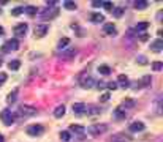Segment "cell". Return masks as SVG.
Instances as JSON below:
<instances>
[{
    "mask_svg": "<svg viewBox=\"0 0 163 142\" xmlns=\"http://www.w3.org/2000/svg\"><path fill=\"white\" fill-rule=\"evenodd\" d=\"M106 130H108V126H106L105 123H95V125H92V126L87 128V133H89L90 136H100V134L105 133Z\"/></svg>",
    "mask_w": 163,
    "mask_h": 142,
    "instance_id": "obj_1",
    "label": "cell"
},
{
    "mask_svg": "<svg viewBox=\"0 0 163 142\" xmlns=\"http://www.w3.org/2000/svg\"><path fill=\"white\" fill-rule=\"evenodd\" d=\"M36 114V107L33 106H21L18 109V117H30V115H35Z\"/></svg>",
    "mask_w": 163,
    "mask_h": 142,
    "instance_id": "obj_2",
    "label": "cell"
},
{
    "mask_svg": "<svg viewBox=\"0 0 163 142\" xmlns=\"http://www.w3.org/2000/svg\"><path fill=\"white\" fill-rule=\"evenodd\" d=\"M0 119H2V122L5 125H13L15 123V114H13L11 111H8V109H5V111L0 112Z\"/></svg>",
    "mask_w": 163,
    "mask_h": 142,
    "instance_id": "obj_3",
    "label": "cell"
},
{
    "mask_svg": "<svg viewBox=\"0 0 163 142\" xmlns=\"http://www.w3.org/2000/svg\"><path fill=\"white\" fill-rule=\"evenodd\" d=\"M49 30V27L46 24H36L35 28H33V33H35V38H43Z\"/></svg>",
    "mask_w": 163,
    "mask_h": 142,
    "instance_id": "obj_4",
    "label": "cell"
},
{
    "mask_svg": "<svg viewBox=\"0 0 163 142\" xmlns=\"http://www.w3.org/2000/svg\"><path fill=\"white\" fill-rule=\"evenodd\" d=\"M16 49H19V41H18L16 38L8 40L5 44H3V51H5V52H8V51H16Z\"/></svg>",
    "mask_w": 163,
    "mask_h": 142,
    "instance_id": "obj_5",
    "label": "cell"
},
{
    "mask_svg": "<svg viewBox=\"0 0 163 142\" xmlns=\"http://www.w3.org/2000/svg\"><path fill=\"white\" fill-rule=\"evenodd\" d=\"M45 130H43V126L41 125H30L29 128H27V134L29 136H40Z\"/></svg>",
    "mask_w": 163,
    "mask_h": 142,
    "instance_id": "obj_6",
    "label": "cell"
},
{
    "mask_svg": "<svg viewBox=\"0 0 163 142\" xmlns=\"http://www.w3.org/2000/svg\"><path fill=\"white\" fill-rule=\"evenodd\" d=\"M57 14H59V10H57V8H51V10H46V11L41 14V18H43L45 21H48V19L51 21V19L56 18Z\"/></svg>",
    "mask_w": 163,
    "mask_h": 142,
    "instance_id": "obj_7",
    "label": "cell"
},
{
    "mask_svg": "<svg viewBox=\"0 0 163 142\" xmlns=\"http://www.w3.org/2000/svg\"><path fill=\"white\" fill-rule=\"evenodd\" d=\"M25 33H27V24H25V22H21V24H18V25L15 27V35L24 36Z\"/></svg>",
    "mask_w": 163,
    "mask_h": 142,
    "instance_id": "obj_8",
    "label": "cell"
},
{
    "mask_svg": "<svg viewBox=\"0 0 163 142\" xmlns=\"http://www.w3.org/2000/svg\"><path fill=\"white\" fill-rule=\"evenodd\" d=\"M103 30H105V33L106 35H116L117 33V30H116V25L113 24V22H106L105 25H103Z\"/></svg>",
    "mask_w": 163,
    "mask_h": 142,
    "instance_id": "obj_9",
    "label": "cell"
},
{
    "mask_svg": "<svg viewBox=\"0 0 163 142\" xmlns=\"http://www.w3.org/2000/svg\"><path fill=\"white\" fill-rule=\"evenodd\" d=\"M81 85H83L84 89H92L93 85H95V81H93V77H90V76H84L83 79H81Z\"/></svg>",
    "mask_w": 163,
    "mask_h": 142,
    "instance_id": "obj_10",
    "label": "cell"
},
{
    "mask_svg": "<svg viewBox=\"0 0 163 142\" xmlns=\"http://www.w3.org/2000/svg\"><path fill=\"white\" fill-rule=\"evenodd\" d=\"M86 111H87V107H86L84 103H75L73 104V112L76 114V115H81V114H84Z\"/></svg>",
    "mask_w": 163,
    "mask_h": 142,
    "instance_id": "obj_11",
    "label": "cell"
},
{
    "mask_svg": "<svg viewBox=\"0 0 163 142\" xmlns=\"http://www.w3.org/2000/svg\"><path fill=\"white\" fill-rule=\"evenodd\" d=\"M161 48H163V41H161L160 38L151 43V49H152L154 52H160V51H161Z\"/></svg>",
    "mask_w": 163,
    "mask_h": 142,
    "instance_id": "obj_12",
    "label": "cell"
},
{
    "mask_svg": "<svg viewBox=\"0 0 163 142\" xmlns=\"http://www.w3.org/2000/svg\"><path fill=\"white\" fill-rule=\"evenodd\" d=\"M143 130H144V123H143V122H133V123L130 125V131H133V133L143 131Z\"/></svg>",
    "mask_w": 163,
    "mask_h": 142,
    "instance_id": "obj_13",
    "label": "cell"
},
{
    "mask_svg": "<svg viewBox=\"0 0 163 142\" xmlns=\"http://www.w3.org/2000/svg\"><path fill=\"white\" fill-rule=\"evenodd\" d=\"M90 21L95 22V24H100V22L105 21V16H103V14H100V13H92L90 14Z\"/></svg>",
    "mask_w": 163,
    "mask_h": 142,
    "instance_id": "obj_14",
    "label": "cell"
},
{
    "mask_svg": "<svg viewBox=\"0 0 163 142\" xmlns=\"http://www.w3.org/2000/svg\"><path fill=\"white\" fill-rule=\"evenodd\" d=\"M63 115H65V106L60 104V106L56 107V111H54V117H56V119H62Z\"/></svg>",
    "mask_w": 163,
    "mask_h": 142,
    "instance_id": "obj_15",
    "label": "cell"
},
{
    "mask_svg": "<svg viewBox=\"0 0 163 142\" xmlns=\"http://www.w3.org/2000/svg\"><path fill=\"white\" fill-rule=\"evenodd\" d=\"M117 81H119V84H120V87H124V89H127L128 87V77L125 76V74H120L119 77H117Z\"/></svg>",
    "mask_w": 163,
    "mask_h": 142,
    "instance_id": "obj_16",
    "label": "cell"
},
{
    "mask_svg": "<svg viewBox=\"0 0 163 142\" xmlns=\"http://www.w3.org/2000/svg\"><path fill=\"white\" fill-rule=\"evenodd\" d=\"M151 82H152V77L147 74V76H144V77L138 82V85H139V87H147V85H151Z\"/></svg>",
    "mask_w": 163,
    "mask_h": 142,
    "instance_id": "obj_17",
    "label": "cell"
},
{
    "mask_svg": "<svg viewBox=\"0 0 163 142\" xmlns=\"http://www.w3.org/2000/svg\"><path fill=\"white\" fill-rule=\"evenodd\" d=\"M16 96H18V90L15 89V90H13L11 93H8V98H6V101H8L10 104H13V103L16 101Z\"/></svg>",
    "mask_w": 163,
    "mask_h": 142,
    "instance_id": "obj_18",
    "label": "cell"
},
{
    "mask_svg": "<svg viewBox=\"0 0 163 142\" xmlns=\"http://www.w3.org/2000/svg\"><path fill=\"white\" fill-rule=\"evenodd\" d=\"M114 115H116L117 119H125V117H127V112H125L124 109H120V107H117V109L114 111Z\"/></svg>",
    "mask_w": 163,
    "mask_h": 142,
    "instance_id": "obj_19",
    "label": "cell"
},
{
    "mask_svg": "<svg viewBox=\"0 0 163 142\" xmlns=\"http://www.w3.org/2000/svg\"><path fill=\"white\" fill-rule=\"evenodd\" d=\"M147 2H146V0H139V2H135V8H136V10H146L147 8Z\"/></svg>",
    "mask_w": 163,
    "mask_h": 142,
    "instance_id": "obj_20",
    "label": "cell"
},
{
    "mask_svg": "<svg viewBox=\"0 0 163 142\" xmlns=\"http://www.w3.org/2000/svg\"><path fill=\"white\" fill-rule=\"evenodd\" d=\"M19 66H21V62H19V60H11V62L8 63V68H10V69H13V71L19 69Z\"/></svg>",
    "mask_w": 163,
    "mask_h": 142,
    "instance_id": "obj_21",
    "label": "cell"
},
{
    "mask_svg": "<svg viewBox=\"0 0 163 142\" xmlns=\"http://www.w3.org/2000/svg\"><path fill=\"white\" fill-rule=\"evenodd\" d=\"M59 137H60V140H63V142H68V140L71 139V134H70V131H62V133L59 134Z\"/></svg>",
    "mask_w": 163,
    "mask_h": 142,
    "instance_id": "obj_22",
    "label": "cell"
},
{
    "mask_svg": "<svg viewBox=\"0 0 163 142\" xmlns=\"http://www.w3.org/2000/svg\"><path fill=\"white\" fill-rule=\"evenodd\" d=\"M98 73H101V74H105V76H108L111 73V68L108 66V65H101L100 68H98Z\"/></svg>",
    "mask_w": 163,
    "mask_h": 142,
    "instance_id": "obj_23",
    "label": "cell"
},
{
    "mask_svg": "<svg viewBox=\"0 0 163 142\" xmlns=\"http://www.w3.org/2000/svg\"><path fill=\"white\" fill-rule=\"evenodd\" d=\"M68 44H70V40H68V38H62V40L59 41V49L62 51V49H65Z\"/></svg>",
    "mask_w": 163,
    "mask_h": 142,
    "instance_id": "obj_24",
    "label": "cell"
},
{
    "mask_svg": "<svg viewBox=\"0 0 163 142\" xmlns=\"http://www.w3.org/2000/svg\"><path fill=\"white\" fill-rule=\"evenodd\" d=\"M70 131H73V133H84L86 130L83 126H79V125H71L70 126Z\"/></svg>",
    "mask_w": 163,
    "mask_h": 142,
    "instance_id": "obj_25",
    "label": "cell"
},
{
    "mask_svg": "<svg viewBox=\"0 0 163 142\" xmlns=\"http://www.w3.org/2000/svg\"><path fill=\"white\" fill-rule=\"evenodd\" d=\"M24 13V8L22 6H16V8H13L11 10V16H19V14Z\"/></svg>",
    "mask_w": 163,
    "mask_h": 142,
    "instance_id": "obj_26",
    "label": "cell"
},
{
    "mask_svg": "<svg viewBox=\"0 0 163 142\" xmlns=\"http://www.w3.org/2000/svg\"><path fill=\"white\" fill-rule=\"evenodd\" d=\"M63 8L73 11V10H76V3L75 2H63Z\"/></svg>",
    "mask_w": 163,
    "mask_h": 142,
    "instance_id": "obj_27",
    "label": "cell"
},
{
    "mask_svg": "<svg viewBox=\"0 0 163 142\" xmlns=\"http://www.w3.org/2000/svg\"><path fill=\"white\" fill-rule=\"evenodd\" d=\"M36 10L38 8H35V6H27V8H24V13H27L29 16H33V14L36 13Z\"/></svg>",
    "mask_w": 163,
    "mask_h": 142,
    "instance_id": "obj_28",
    "label": "cell"
},
{
    "mask_svg": "<svg viewBox=\"0 0 163 142\" xmlns=\"http://www.w3.org/2000/svg\"><path fill=\"white\" fill-rule=\"evenodd\" d=\"M124 11H125L124 8H113V14H114L116 18H120L122 14H124Z\"/></svg>",
    "mask_w": 163,
    "mask_h": 142,
    "instance_id": "obj_29",
    "label": "cell"
},
{
    "mask_svg": "<svg viewBox=\"0 0 163 142\" xmlns=\"http://www.w3.org/2000/svg\"><path fill=\"white\" fill-rule=\"evenodd\" d=\"M101 6H103L105 10H108V11H113V8H114V5H113L111 2H101Z\"/></svg>",
    "mask_w": 163,
    "mask_h": 142,
    "instance_id": "obj_30",
    "label": "cell"
},
{
    "mask_svg": "<svg viewBox=\"0 0 163 142\" xmlns=\"http://www.w3.org/2000/svg\"><path fill=\"white\" fill-rule=\"evenodd\" d=\"M147 27H149V22L144 21V22H139V24L136 25V30H138V32H139V30H146Z\"/></svg>",
    "mask_w": 163,
    "mask_h": 142,
    "instance_id": "obj_31",
    "label": "cell"
},
{
    "mask_svg": "<svg viewBox=\"0 0 163 142\" xmlns=\"http://www.w3.org/2000/svg\"><path fill=\"white\" fill-rule=\"evenodd\" d=\"M75 55H76V49H70L68 52H65V54H63L65 59H71V57H75Z\"/></svg>",
    "mask_w": 163,
    "mask_h": 142,
    "instance_id": "obj_32",
    "label": "cell"
},
{
    "mask_svg": "<svg viewBox=\"0 0 163 142\" xmlns=\"http://www.w3.org/2000/svg\"><path fill=\"white\" fill-rule=\"evenodd\" d=\"M161 68H163L161 62H154V63H152V69H154V71H160Z\"/></svg>",
    "mask_w": 163,
    "mask_h": 142,
    "instance_id": "obj_33",
    "label": "cell"
},
{
    "mask_svg": "<svg viewBox=\"0 0 163 142\" xmlns=\"http://www.w3.org/2000/svg\"><path fill=\"white\" fill-rule=\"evenodd\" d=\"M108 89H109V90H116L117 89V84L116 82H109V84H108Z\"/></svg>",
    "mask_w": 163,
    "mask_h": 142,
    "instance_id": "obj_34",
    "label": "cell"
},
{
    "mask_svg": "<svg viewBox=\"0 0 163 142\" xmlns=\"http://www.w3.org/2000/svg\"><path fill=\"white\" fill-rule=\"evenodd\" d=\"M5 81H6V74L5 73H0V85H2Z\"/></svg>",
    "mask_w": 163,
    "mask_h": 142,
    "instance_id": "obj_35",
    "label": "cell"
},
{
    "mask_svg": "<svg viewBox=\"0 0 163 142\" xmlns=\"http://www.w3.org/2000/svg\"><path fill=\"white\" fill-rule=\"evenodd\" d=\"M100 99H101V101H108V99H109V93H103Z\"/></svg>",
    "mask_w": 163,
    "mask_h": 142,
    "instance_id": "obj_36",
    "label": "cell"
},
{
    "mask_svg": "<svg viewBox=\"0 0 163 142\" xmlns=\"http://www.w3.org/2000/svg\"><path fill=\"white\" fill-rule=\"evenodd\" d=\"M124 104H125V106H133V104H135V101H133V99H125Z\"/></svg>",
    "mask_w": 163,
    "mask_h": 142,
    "instance_id": "obj_37",
    "label": "cell"
},
{
    "mask_svg": "<svg viewBox=\"0 0 163 142\" xmlns=\"http://www.w3.org/2000/svg\"><path fill=\"white\" fill-rule=\"evenodd\" d=\"M136 60H138L141 65H146V63H147V62H146V57H139V59H136Z\"/></svg>",
    "mask_w": 163,
    "mask_h": 142,
    "instance_id": "obj_38",
    "label": "cell"
},
{
    "mask_svg": "<svg viewBox=\"0 0 163 142\" xmlns=\"http://www.w3.org/2000/svg\"><path fill=\"white\" fill-rule=\"evenodd\" d=\"M92 5H93L95 8H98V6H101V2H98V0H95V2H92Z\"/></svg>",
    "mask_w": 163,
    "mask_h": 142,
    "instance_id": "obj_39",
    "label": "cell"
},
{
    "mask_svg": "<svg viewBox=\"0 0 163 142\" xmlns=\"http://www.w3.org/2000/svg\"><path fill=\"white\" fill-rule=\"evenodd\" d=\"M141 40H143V41H146V40H147V33H143V36H141Z\"/></svg>",
    "mask_w": 163,
    "mask_h": 142,
    "instance_id": "obj_40",
    "label": "cell"
},
{
    "mask_svg": "<svg viewBox=\"0 0 163 142\" xmlns=\"http://www.w3.org/2000/svg\"><path fill=\"white\" fill-rule=\"evenodd\" d=\"M0 35H3V27H0Z\"/></svg>",
    "mask_w": 163,
    "mask_h": 142,
    "instance_id": "obj_41",
    "label": "cell"
},
{
    "mask_svg": "<svg viewBox=\"0 0 163 142\" xmlns=\"http://www.w3.org/2000/svg\"><path fill=\"white\" fill-rule=\"evenodd\" d=\"M0 142H3V136L2 134H0Z\"/></svg>",
    "mask_w": 163,
    "mask_h": 142,
    "instance_id": "obj_42",
    "label": "cell"
},
{
    "mask_svg": "<svg viewBox=\"0 0 163 142\" xmlns=\"http://www.w3.org/2000/svg\"><path fill=\"white\" fill-rule=\"evenodd\" d=\"M0 13H2V10H0Z\"/></svg>",
    "mask_w": 163,
    "mask_h": 142,
    "instance_id": "obj_43",
    "label": "cell"
}]
</instances>
